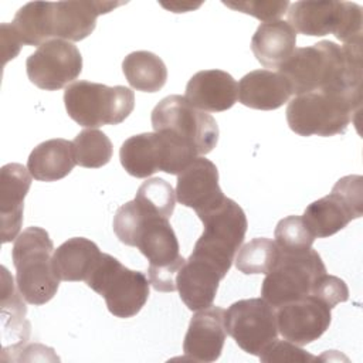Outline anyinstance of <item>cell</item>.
Here are the masks:
<instances>
[{
	"label": "cell",
	"instance_id": "obj_24",
	"mask_svg": "<svg viewBox=\"0 0 363 363\" xmlns=\"http://www.w3.org/2000/svg\"><path fill=\"white\" fill-rule=\"evenodd\" d=\"M102 252L98 245L84 237H74L62 242L52 252V267L61 281H86Z\"/></svg>",
	"mask_w": 363,
	"mask_h": 363
},
{
	"label": "cell",
	"instance_id": "obj_10",
	"mask_svg": "<svg viewBox=\"0 0 363 363\" xmlns=\"http://www.w3.org/2000/svg\"><path fill=\"white\" fill-rule=\"evenodd\" d=\"M286 13L294 30L305 35L333 34L345 44L362 37V7L352 1H295Z\"/></svg>",
	"mask_w": 363,
	"mask_h": 363
},
{
	"label": "cell",
	"instance_id": "obj_13",
	"mask_svg": "<svg viewBox=\"0 0 363 363\" xmlns=\"http://www.w3.org/2000/svg\"><path fill=\"white\" fill-rule=\"evenodd\" d=\"M225 330L238 347L252 356L277 339V312L264 298L240 299L230 305L224 315Z\"/></svg>",
	"mask_w": 363,
	"mask_h": 363
},
{
	"label": "cell",
	"instance_id": "obj_18",
	"mask_svg": "<svg viewBox=\"0 0 363 363\" xmlns=\"http://www.w3.org/2000/svg\"><path fill=\"white\" fill-rule=\"evenodd\" d=\"M176 199L182 206L193 208L196 214L220 204L225 196L218 186L216 164L206 157L194 159L177 174Z\"/></svg>",
	"mask_w": 363,
	"mask_h": 363
},
{
	"label": "cell",
	"instance_id": "obj_26",
	"mask_svg": "<svg viewBox=\"0 0 363 363\" xmlns=\"http://www.w3.org/2000/svg\"><path fill=\"white\" fill-rule=\"evenodd\" d=\"M24 301L13 277L6 267H1V322L4 339H7L9 335L11 337V346L9 347L26 345L30 336V323L26 320L27 308Z\"/></svg>",
	"mask_w": 363,
	"mask_h": 363
},
{
	"label": "cell",
	"instance_id": "obj_29",
	"mask_svg": "<svg viewBox=\"0 0 363 363\" xmlns=\"http://www.w3.org/2000/svg\"><path fill=\"white\" fill-rule=\"evenodd\" d=\"M72 150L77 164L86 169H98L111 160L113 147L112 142L102 130L89 128L75 136Z\"/></svg>",
	"mask_w": 363,
	"mask_h": 363
},
{
	"label": "cell",
	"instance_id": "obj_8",
	"mask_svg": "<svg viewBox=\"0 0 363 363\" xmlns=\"http://www.w3.org/2000/svg\"><path fill=\"white\" fill-rule=\"evenodd\" d=\"M326 274L320 255L311 248L281 251L274 268L262 281L261 295L275 309L312 294L318 279Z\"/></svg>",
	"mask_w": 363,
	"mask_h": 363
},
{
	"label": "cell",
	"instance_id": "obj_9",
	"mask_svg": "<svg viewBox=\"0 0 363 363\" xmlns=\"http://www.w3.org/2000/svg\"><path fill=\"white\" fill-rule=\"evenodd\" d=\"M197 216L204 230L196 241L193 252L217 262L228 272L247 233L248 221L244 210L234 200L225 197L220 204Z\"/></svg>",
	"mask_w": 363,
	"mask_h": 363
},
{
	"label": "cell",
	"instance_id": "obj_34",
	"mask_svg": "<svg viewBox=\"0 0 363 363\" xmlns=\"http://www.w3.org/2000/svg\"><path fill=\"white\" fill-rule=\"evenodd\" d=\"M259 360L264 363H272V362H299V363H308L315 362L318 357L302 349L301 346L289 342V340H272L261 353Z\"/></svg>",
	"mask_w": 363,
	"mask_h": 363
},
{
	"label": "cell",
	"instance_id": "obj_14",
	"mask_svg": "<svg viewBox=\"0 0 363 363\" xmlns=\"http://www.w3.org/2000/svg\"><path fill=\"white\" fill-rule=\"evenodd\" d=\"M28 79L44 91H58L77 79L82 71L79 50L71 43L52 38L27 58Z\"/></svg>",
	"mask_w": 363,
	"mask_h": 363
},
{
	"label": "cell",
	"instance_id": "obj_12",
	"mask_svg": "<svg viewBox=\"0 0 363 363\" xmlns=\"http://www.w3.org/2000/svg\"><path fill=\"white\" fill-rule=\"evenodd\" d=\"M363 177L350 174L339 179L332 191L311 203L303 221L315 238L330 237L363 214Z\"/></svg>",
	"mask_w": 363,
	"mask_h": 363
},
{
	"label": "cell",
	"instance_id": "obj_31",
	"mask_svg": "<svg viewBox=\"0 0 363 363\" xmlns=\"http://www.w3.org/2000/svg\"><path fill=\"white\" fill-rule=\"evenodd\" d=\"M135 200L147 210L169 220L174 211L176 191L164 179L152 177L140 184Z\"/></svg>",
	"mask_w": 363,
	"mask_h": 363
},
{
	"label": "cell",
	"instance_id": "obj_30",
	"mask_svg": "<svg viewBox=\"0 0 363 363\" xmlns=\"http://www.w3.org/2000/svg\"><path fill=\"white\" fill-rule=\"evenodd\" d=\"M278 257L279 248L275 241L257 237L238 250L234 261L235 268L242 274H268L277 264Z\"/></svg>",
	"mask_w": 363,
	"mask_h": 363
},
{
	"label": "cell",
	"instance_id": "obj_4",
	"mask_svg": "<svg viewBox=\"0 0 363 363\" xmlns=\"http://www.w3.org/2000/svg\"><path fill=\"white\" fill-rule=\"evenodd\" d=\"M197 157L193 147L163 132L133 135L122 143L119 150L122 167L138 179H146L159 170L179 174Z\"/></svg>",
	"mask_w": 363,
	"mask_h": 363
},
{
	"label": "cell",
	"instance_id": "obj_3",
	"mask_svg": "<svg viewBox=\"0 0 363 363\" xmlns=\"http://www.w3.org/2000/svg\"><path fill=\"white\" fill-rule=\"evenodd\" d=\"M54 244L48 233L41 227H28L17 235L11 257L16 268V284L31 305H44L54 298L60 286V278L52 267Z\"/></svg>",
	"mask_w": 363,
	"mask_h": 363
},
{
	"label": "cell",
	"instance_id": "obj_2",
	"mask_svg": "<svg viewBox=\"0 0 363 363\" xmlns=\"http://www.w3.org/2000/svg\"><path fill=\"white\" fill-rule=\"evenodd\" d=\"M362 91L319 89L294 96L286 106V122L299 136L342 135L360 109Z\"/></svg>",
	"mask_w": 363,
	"mask_h": 363
},
{
	"label": "cell",
	"instance_id": "obj_5",
	"mask_svg": "<svg viewBox=\"0 0 363 363\" xmlns=\"http://www.w3.org/2000/svg\"><path fill=\"white\" fill-rule=\"evenodd\" d=\"M68 116L85 128L119 125L135 108V94L126 86L77 81L65 88Z\"/></svg>",
	"mask_w": 363,
	"mask_h": 363
},
{
	"label": "cell",
	"instance_id": "obj_36",
	"mask_svg": "<svg viewBox=\"0 0 363 363\" xmlns=\"http://www.w3.org/2000/svg\"><path fill=\"white\" fill-rule=\"evenodd\" d=\"M0 34H1V45H3V57H4V64L13 58H16V55L20 52L21 48V43L18 40V37L16 35L14 30L11 28L10 23H3L0 26Z\"/></svg>",
	"mask_w": 363,
	"mask_h": 363
},
{
	"label": "cell",
	"instance_id": "obj_28",
	"mask_svg": "<svg viewBox=\"0 0 363 363\" xmlns=\"http://www.w3.org/2000/svg\"><path fill=\"white\" fill-rule=\"evenodd\" d=\"M122 71L129 85L142 92H157L167 81L163 60L150 51H133L122 61Z\"/></svg>",
	"mask_w": 363,
	"mask_h": 363
},
{
	"label": "cell",
	"instance_id": "obj_22",
	"mask_svg": "<svg viewBox=\"0 0 363 363\" xmlns=\"http://www.w3.org/2000/svg\"><path fill=\"white\" fill-rule=\"evenodd\" d=\"M291 95V86L285 77L269 69L251 71L238 82L240 102L252 109H278L288 102Z\"/></svg>",
	"mask_w": 363,
	"mask_h": 363
},
{
	"label": "cell",
	"instance_id": "obj_7",
	"mask_svg": "<svg viewBox=\"0 0 363 363\" xmlns=\"http://www.w3.org/2000/svg\"><path fill=\"white\" fill-rule=\"evenodd\" d=\"M85 284L105 299L113 316L122 319L139 313L149 298V278L140 271L126 268L118 258L105 252Z\"/></svg>",
	"mask_w": 363,
	"mask_h": 363
},
{
	"label": "cell",
	"instance_id": "obj_15",
	"mask_svg": "<svg viewBox=\"0 0 363 363\" xmlns=\"http://www.w3.org/2000/svg\"><path fill=\"white\" fill-rule=\"evenodd\" d=\"M330 308L313 295L277 308L278 332L285 340L305 346L318 340L332 320Z\"/></svg>",
	"mask_w": 363,
	"mask_h": 363
},
{
	"label": "cell",
	"instance_id": "obj_33",
	"mask_svg": "<svg viewBox=\"0 0 363 363\" xmlns=\"http://www.w3.org/2000/svg\"><path fill=\"white\" fill-rule=\"evenodd\" d=\"M227 7L250 14L264 23L281 20V17L288 11L289 1H262V0H250V1H223Z\"/></svg>",
	"mask_w": 363,
	"mask_h": 363
},
{
	"label": "cell",
	"instance_id": "obj_16",
	"mask_svg": "<svg viewBox=\"0 0 363 363\" xmlns=\"http://www.w3.org/2000/svg\"><path fill=\"white\" fill-rule=\"evenodd\" d=\"M225 275L227 271L218 264L191 252L176 275V289L190 311L206 309L213 305Z\"/></svg>",
	"mask_w": 363,
	"mask_h": 363
},
{
	"label": "cell",
	"instance_id": "obj_23",
	"mask_svg": "<svg viewBox=\"0 0 363 363\" xmlns=\"http://www.w3.org/2000/svg\"><path fill=\"white\" fill-rule=\"evenodd\" d=\"M296 31L284 20L262 23L251 38L257 61L267 68H279L296 50Z\"/></svg>",
	"mask_w": 363,
	"mask_h": 363
},
{
	"label": "cell",
	"instance_id": "obj_6",
	"mask_svg": "<svg viewBox=\"0 0 363 363\" xmlns=\"http://www.w3.org/2000/svg\"><path fill=\"white\" fill-rule=\"evenodd\" d=\"M138 206L142 210V221L133 247L149 261L147 278L150 285L160 292H173L176 291V275L186 261L180 255L174 230L167 218L147 210L140 203Z\"/></svg>",
	"mask_w": 363,
	"mask_h": 363
},
{
	"label": "cell",
	"instance_id": "obj_19",
	"mask_svg": "<svg viewBox=\"0 0 363 363\" xmlns=\"http://www.w3.org/2000/svg\"><path fill=\"white\" fill-rule=\"evenodd\" d=\"M31 174L20 163H7L0 169L1 242H10L20 234L24 197L31 186Z\"/></svg>",
	"mask_w": 363,
	"mask_h": 363
},
{
	"label": "cell",
	"instance_id": "obj_20",
	"mask_svg": "<svg viewBox=\"0 0 363 363\" xmlns=\"http://www.w3.org/2000/svg\"><path fill=\"white\" fill-rule=\"evenodd\" d=\"M184 98L200 111L224 112L237 102L238 84L225 71L203 69L189 79Z\"/></svg>",
	"mask_w": 363,
	"mask_h": 363
},
{
	"label": "cell",
	"instance_id": "obj_25",
	"mask_svg": "<svg viewBox=\"0 0 363 363\" xmlns=\"http://www.w3.org/2000/svg\"><path fill=\"white\" fill-rule=\"evenodd\" d=\"M75 164L72 142L60 138L41 142L31 150L27 159V169L38 182L64 179Z\"/></svg>",
	"mask_w": 363,
	"mask_h": 363
},
{
	"label": "cell",
	"instance_id": "obj_11",
	"mask_svg": "<svg viewBox=\"0 0 363 363\" xmlns=\"http://www.w3.org/2000/svg\"><path fill=\"white\" fill-rule=\"evenodd\" d=\"M155 132L169 133L190 145L200 155L210 153L218 142V125L216 119L190 105L182 95L163 98L152 111Z\"/></svg>",
	"mask_w": 363,
	"mask_h": 363
},
{
	"label": "cell",
	"instance_id": "obj_27",
	"mask_svg": "<svg viewBox=\"0 0 363 363\" xmlns=\"http://www.w3.org/2000/svg\"><path fill=\"white\" fill-rule=\"evenodd\" d=\"M23 45H37L52 40V3L30 1L18 9L10 23Z\"/></svg>",
	"mask_w": 363,
	"mask_h": 363
},
{
	"label": "cell",
	"instance_id": "obj_17",
	"mask_svg": "<svg viewBox=\"0 0 363 363\" xmlns=\"http://www.w3.org/2000/svg\"><path fill=\"white\" fill-rule=\"evenodd\" d=\"M223 308L213 305L193 315L183 342V359L211 363L221 356L227 336Z\"/></svg>",
	"mask_w": 363,
	"mask_h": 363
},
{
	"label": "cell",
	"instance_id": "obj_32",
	"mask_svg": "<svg viewBox=\"0 0 363 363\" xmlns=\"http://www.w3.org/2000/svg\"><path fill=\"white\" fill-rule=\"evenodd\" d=\"M275 244L281 251H301L312 247L315 235L302 217L288 216L282 218L274 231Z\"/></svg>",
	"mask_w": 363,
	"mask_h": 363
},
{
	"label": "cell",
	"instance_id": "obj_1",
	"mask_svg": "<svg viewBox=\"0 0 363 363\" xmlns=\"http://www.w3.org/2000/svg\"><path fill=\"white\" fill-rule=\"evenodd\" d=\"M278 72L295 96L319 89L362 91V37L342 47L323 40L296 48Z\"/></svg>",
	"mask_w": 363,
	"mask_h": 363
},
{
	"label": "cell",
	"instance_id": "obj_35",
	"mask_svg": "<svg viewBox=\"0 0 363 363\" xmlns=\"http://www.w3.org/2000/svg\"><path fill=\"white\" fill-rule=\"evenodd\" d=\"M313 296L325 302L330 309L349 299V289L343 279L335 275H322L312 289Z\"/></svg>",
	"mask_w": 363,
	"mask_h": 363
},
{
	"label": "cell",
	"instance_id": "obj_21",
	"mask_svg": "<svg viewBox=\"0 0 363 363\" xmlns=\"http://www.w3.org/2000/svg\"><path fill=\"white\" fill-rule=\"evenodd\" d=\"M122 3L112 1H57L52 3L54 38L81 41L96 26V17L109 13Z\"/></svg>",
	"mask_w": 363,
	"mask_h": 363
}]
</instances>
